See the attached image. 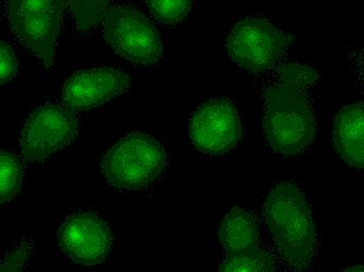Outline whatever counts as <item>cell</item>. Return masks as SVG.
<instances>
[{"instance_id":"5bb4252c","label":"cell","mask_w":364,"mask_h":272,"mask_svg":"<svg viewBox=\"0 0 364 272\" xmlns=\"http://www.w3.org/2000/svg\"><path fill=\"white\" fill-rule=\"evenodd\" d=\"M110 0H63L82 32L90 30L101 21L107 11Z\"/></svg>"},{"instance_id":"7c38bea8","label":"cell","mask_w":364,"mask_h":272,"mask_svg":"<svg viewBox=\"0 0 364 272\" xmlns=\"http://www.w3.org/2000/svg\"><path fill=\"white\" fill-rule=\"evenodd\" d=\"M363 134V104L346 106L335 119L333 143L341 158L357 169L364 165Z\"/></svg>"},{"instance_id":"6da1fadb","label":"cell","mask_w":364,"mask_h":272,"mask_svg":"<svg viewBox=\"0 0 364 272\" xmlns=\"http://www.w3.org/2000/svg\"><path fill=\"white\" fill-rule=\"evenodd\" d=\"M318 79L310 66L287 63L277 70L265 92L263 128L272 151L285 156L303 153L314 141L316 121L309 90Z\"/></svg>"},{"instance_id":"7a4b0ae2","label":"cell","mask_w":364,"mask_h":272,"mask_svg":"<svg viewBox=\"0 0 364 272\" xmlns=\"http://www.w3.org/2000/svg\"><path fill=\"white\" fill-rule=\"evenodd\" d=\"M263 217L282 258L295 268L308 266L316 256L318 236L301 190L290 183L275 187L266 199Z\"/></svg>"},{"instance_id":"9a60e30c","label":"cell","mask_w":364,"mask_h":272,"mask_svg":"<svg viewBox=\"0 0 364 272\" xmlns=\"http://www.w3.org/2000/svg\"><path fill=\"white\" fill-rule=\"evenodd\" d=\"M151 15L166 26L179 23L190 14L193 0H146Z\"/></svg>"},{"instance_id":"3957f363","label":"cell","mask_w":364,"mask_h":272,"mask_svg":"<svg viewBox=\"0 0 364 272\" xmlns=\"http://www.w3.org/2000/svg\"><path fill=\"white\" fill-rule=\"evenodd\" d=\"M166 163V150L156 138L132 132L106 152L102 159V172L112 187L137 191L157 180Z\"/></svg>"},{"instance_id":"8fae6325","label":"cell","mask_w":364,"mask_h":272,"mask_svg":"<svg viewBox=\"0 0 364 272\" xmlns=\"http://www.w3.org/2000/svg\"><path fill=\"white\" fill-rule=\"evenodd\" d=\"M129 86L130 79L122 70L110 67L82 70L66 81L61 105L73 112L93 109L124 94Z\"/></svg>"},{"instance_id":"e0dca14e","label":"cell","mask_w":364,"mask_h":272,"mask_svg":"<svg viewBox=\"0 0 364 272\" xmlns=\"http://www.w3.org/2000/svg\"><path fill=\"white\" fill-rule=\"evenodd\" d=\"M18 61L12 48L6 42L0 41V86L9 83L16 77Z\"/></svg>"},{"instance_id":"4fadbf2b","label":"cell","mask_w":364,"mask_h":272,"mask_svg":"<svg viewBox=\"0 0 364 272\" xmlns=\"http://www.w3.org/2000/svg\"><path fill=\"white\" fill-rule=\"evenodd\" d=\"M23 183V165L18 157L0 150V205L10 202L19 194Z\"/></svg>"},{"instance_id":"277c9868","label":"cell","mask_w":364,"mask_h":272,"mask_svg":"<svg viewBox=\"0 0 364 272\" xmlns=\"http://www.w3.org/2000/svg\"><path fill=\"white\" fill-rule=\"evenodd\" d=\"M63 0H4L2 16L13 35L46 70L53 68Z\"/></svg>"},{"instance_id":"5b68a950","label":"cell","mask_w":364,"mask_h":272,"mask_svg":"<svg viewBox=\"0 0 364 272\" xmlns=\"http://www.w3.org/2000/svg\"><path fill=\"white\" fill-rule=\"evenodd\" d=\"M101 22L104 38L122 58L149 66L163 56L164 44L159 31L135 6H111Z\"/></svg>"},{"instance_id":"30bf717a","label":"cell","mask_w":364,"mask_h":272,"mask_svg":"<svg viewBox=\"0 0 364 272\" xmlns=\"http://www.w3.org/2000/svg\"><path fill=\"white\" fill-rule=\"evenodd\" d=\"M58 244L77 264L95 266L106 260L112 245L108 223L92 212H77L60 224Z\"/></svg>"},{"instance_id":"8992f818","label":"cell","mask_w":364,"mask_h":272,"mask_svg":"<svg viewBox=\"0 0 364 272\" xmlns=\"http://www.w3.org/2000/svg\"><path fill=\"white\" fill-rule=\"evenodd\" d=\"M291 38L263 18L237 22L226 42L228 55L240 67L252 74L279 65L289 50Z\"/></svg>"},{"instance_id":"9c48e42d","label":"cell","mask_w":364,"mask_h":272,"mask_svg":"<svg viewBox=\"0 0 364 272\" xmlns=\"http://www.w3.org/2000/svg\"><path fill=\"white\" fill-rule=\"evenodd\" d=\"M190 136L195 148L208 156H220L236 147L242 124L235 104L228 99L202 104L191 119Z\"/></svg>"},{"instance_id":"2e32d148","label":"cell","mask_w":364,"mask_h":272,"mask_svg":"<svg viewBox=\"0 0 364 272\" xmlns=\"http://www.w3.org/2000/svg\"><path fill=\"white\" fill-rule=\"evenodd\" d=\"M36 256V242L24 240L17 243L0 260V271H20L28 267Z\"/></svg>"},{"instance_id":"ba28073f","label":"cell","mask_w":364,"mask_h":272,"mask_svg":"<svg viewBox=\"0 0 364 272\" xmlns=\"http://www.w3.org/2000/svg\"><path fill=\"white\" fill-rule=\"evenodd\" d=\"M77 134L75 112L61 104H46L26 119L20 136V148L26 159L42 161L70 145Z\"/></svg>"},{"instance_id":"52a82bcc","label":"cell","mask_w":364,"mask_h":272,"mask_svg":"<svg viewBox=\"0 0 364 272\" xmlns=\"http://www.w3.org/2000/svg\"><path fill=\"white\" fill-rule=\"evenodd\" d=\"M259 236L254 214L234 207L226 214L220 229V242L226 259L220 265L219 271H272V259L257 246Z\"/></svg>"}]
</instances>
